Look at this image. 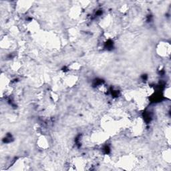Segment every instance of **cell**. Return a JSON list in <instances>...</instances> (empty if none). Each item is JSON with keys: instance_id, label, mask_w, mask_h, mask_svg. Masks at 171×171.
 Masks as SVG:
<instances>
[{"instance_id": "obj_1", "label": "cell", "mask_w": 171, "mask_h": 171, "mask_svg": "<svg viewBox=\"0 0 171 171\" xmlns=\"http://www.w3.org/2000/svg\"><path fill=\"white\" fill-rule=\"evenodd\" d=\"M160 52L161 53V55H166V54H169L170 53V45L168 44H164L163 45L161 46V48H159Z\"/></svg>"}]
</instances>
